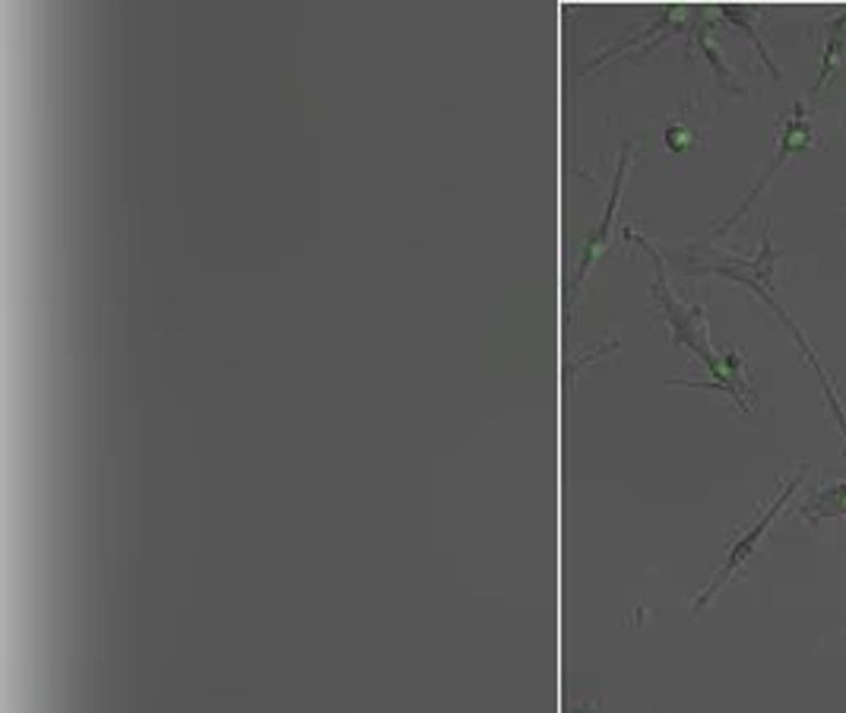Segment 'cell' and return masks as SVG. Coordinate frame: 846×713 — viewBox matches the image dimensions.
<instances>
[{
	"label": "cell",
	"instance_id": "1",
	"mask_svg": "<svg viewBox=\"0 0 846 713\" xmlns=\"http://www.w3.org/2000/svg\"><path fill=\"white\" fill-rule=\"evenodd\" d=\"M628 152H631V147H622V152H619V166H615V178H612V194L606 200V216H602V222H599L597 228H590V232L583 235L580 251H577V267H574L571 289H568V308H571V315L574 308H577V298H580V289H583L587 276L593 270V264L609 251L612 225H615V213H619V198H622L624 172H628V159H631Z\"/></svg>",
	"mask_w": 846,
	"mask_h": 713
},
{
	"label": "cell",
	"instance_id": "2",
	"mask_svg": "<svg viewBox=\"0 0 846 713\" xmlns=\"http://www.w3.org/2000/svg\"><path fill=\"white\" fill-rule=\"evenodd\" d=\"M812 140H815V134H812V127H808V121H805V105H796L793 111H786V118H783V121H780V127H777V152H773V159H771V166H768V172L758 178V184H754V188L748 191V198L742 200V206H739V210H736V213H732L729 220L722 222L720 232H717V235H726V228H729L732 222H736V220H739V216H742V213H746L748 203L758 198V191H761V188L768 184V178H771V174L777 172L780 166H783V159H786L790 152H796L799 147L812 143Z\"/></svg>",
	"mask_w": 846,
	"mask_h": 713
},
{
	"label": "cell",
	"instance_id": "3",
	"mask_svg": "<svg viewBox=\"0 0 846 713\" xmlns=\"http://www.w3.org/2000/svg\"><path fill=\"white\" fill-rule=\"evenodd\" d=\"M802 472H805V469H802ZM802 472H799V476H796V482H799V479H802ZM796 482H793V486H786V492H783V494H780V498H777V501H773L771 511H768V514H764V517H758V523H754V526L748 530L746 536H742V540H739V542H736V545H732V549H729V558H726V565H722L720 574L714 577V584H710L707 590L697 596L695 609H704V606H707V599H710V596L720 590L722 584H726V581L732 577V571H736V567H739V565H746V558H748V555H751V552H754V545H758V540H761V536L768 533L771 520H773V517H777V511H780V508L786 504V494L796 489Z\"/></svg>",
	"mask_w": 846,
	"mask_h": 713
},
{
	"label": "cell",
	"instance_id": "4",
	"mask_svg": "<svg viewBox=\"0 0 846 713\" xmlns=\"http://www.w3.org/2000/svg\"><path fill=\"white\" fill-rule=\"evenodd\" d=\"M710 10H697L695 13V29H692V35H695V49L710 61V67L717 71L720 76V83L729 89V93H736V96H746V86L739 83V76L729 71V64L722 61V51L720 42H717V35H714V23H710Z\"/></svg>",
	"mask_w": 846,
	"mask_h": 713
},
{
	"label": "cell",
	"instance_id": "5",
	"mask_svg": "<svg viewBox=\"0 0 846 713\" xmlns=\"http://www.w3.org/2000/svg\"><path fill=\"white\" fill-rule=\"evenodd\" d=\"M720 13H722V17H729L732 23H739V25H742V29H746L748 35L754 39V45H758V51H761V57L768 61L771 74L777 76V79H780V71H777V64H773L771 54H768V45H764V39H761V35L754 32V25H751V13H758V10H754V7H720Z\"/></svg>",
	"mask_w": 846,
	"mask_h": 713
}]
</instances>
